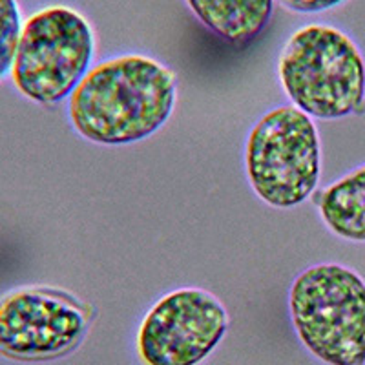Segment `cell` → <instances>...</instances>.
<instances>
[{"instance_id":"obj_1","label":"cell","mask_w":365,"mask_h":365,"mask_svg":"<svg viewBox=\"0 0 365 365\" xmlns=\"http://www.w3.org/2000/svg\"><path fill=\"white\" fill-rule=\"evenodd\" d=\"M175 75L145 55L97 64L70 96L75 132L97 145H132L158 132L175 106Z\"/></svg>"},{"instance_id":"obj_2","label":"cell","mask_w":365,"mask_h":365,"mask_svg":"<svg viewBox=\"0 0 365 365\" xmlns=\"http://www.w3.org/2000/svg\"><path fill=\"white\" fill-rule=\"evenodd\" d=\"M278 77L296 108L316 119H341L365 106L364 55L332 26L296 29L279 53Z\"/></svg>"},{"instance_id":"obj_3","label":"cell","mask_w":365,"mask_h":365,"mask_svg":"<svg viewBox=\"0 0 365 365\" xmlns=\"http://www.w3.org/2000/svg\"><path fill=\"white\" fill-rule=\"evenodd\" d=\"M299 341L327 365L365 364V279L340 263L302 270L289 291Z\"/></svg>"},{"instance_id":"obj_4","label":"cell","mask_w":365,"mask_h":365,"mask_svg":"<svg viewBox=\"0 0 365 365\" xmlns=\"http://www.w3.org/2000/svg\"><path fill=\"white\" fill-rule=\"evenodd\" d=\"M245 172L252 190L269 207L305 203L322 174V143L312 117L294 104L259 117L247 137Z\"/></svg>"},{"instance_id":"obj_5","label":"cell","mask_w":365,"mask_h":365,"mask_svg":"<svg viewBox=\"0 0 365 365\" xmlns=\"http://www.w3.org/2000/svg\"><path fill=\"white\" fill-rule=\"evenodd\" d=\"M93 51V31L81 13L66 6L41 9L22 26L13 84L34 103L58 104L86 77Z\"/></svg>"},{"instance_id":"obj_6","label":"cell","mask_w":365,"mask_h":365,"mask_svg":"<svg viewBox=\"0 0 365 365\" xmlns=\"http://www.w3.org/2000/svg\"><path fill=\"white\" fill-rule=\"evenodd\" d=\"M90 309L70 292L26 287L0 298V354L19 361L57 360L79 347Z\"/></svg>"},{"instance_id":"obj_7","label":"cell","mask_w":365,"mask_h":365,"mask_svg":"<svg viewBox=\"0 0 365 365\" xmlns=\"http://www.w3.org/2000/svg\"><path fill=\"white\" fill-rule=\"evenodd\" d=\"M228 331L223 303L203 289L182 287L159 298L135 338L143 365H200Z\"/></svg>"},{"instance_id":"obj_8","label":"cell","mask_w":365,"mask_h":365,"mask_svg":"<svg viewBox=\"0 0 365 365\" xmlns=\"http://www.w3.org/2000/svg\"><path fill=\"white\" fill-rule=\"evenodd\" d=\"M195 17L230 44H245L270 22L274 0H185Z\"/></svg>"},{"instance_id":"obj_9","label":"cell","mask_w":365,"mask_h":365,"mask_svg":"<svg viewBox=\"0 0 365 365\" xmlns=\"http://www.w3.org/2000/svg\"><path fill=\"white\" fill-rule=\"evenodd\" d=\"M318 210L332 234L365 243V165L331 182L319 194Z\"/></svg>"},{"instance_id":"obj_10","label":"cell","mask_w":365,"mask_h":365,"mask_svg":"<svg viewBox=\"0 0 365 365\" xmlns=\"http://www.w3.org/2000/svg\"><path fill=\"white\" fill-rule=\"evenodd\" d=\"M22 34V17L17 0H0V79L11 71L19 41Z\"/></svg>"},{"instance_id":"obj_11","label":"cell","mask_w":365,"mask_h":365,"mask_svg":"<svg viewBox=\"0 0 365 365\" xmlns=\"http://www.w3.org/2000/svg\"><path fill=\"white\" fill-rule=\"evenodd\" d=\"M279 2L287 9L296 13H319L341 4L344 0H279Z\"/></svg>"}]
</instances>
